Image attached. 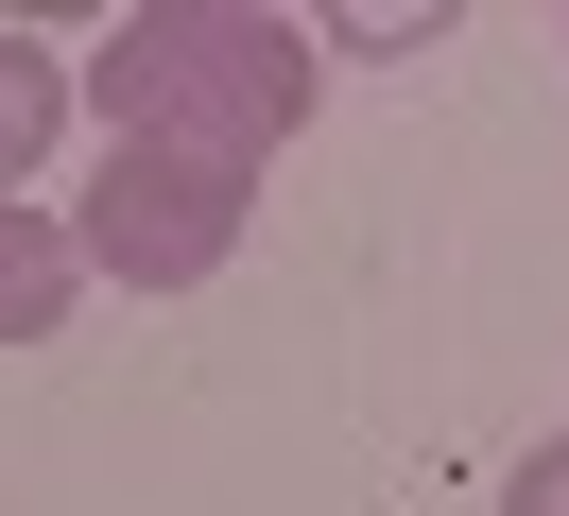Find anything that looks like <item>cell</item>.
I'll use <instances>...</instances> for the list:
<instances>
[{"mask_svg": "<svg viewBox=\"0 0 569 516\" xmlns=\"http://www.w3.org/2000/svg\"><path fill=\"white\" fill-rule=\"evenodd\" d=\"M70 103H104V138H156V155L277 172L328 103V52L277 0H139V18H104L70 52Z\"/></svg>", "mask_w": 569, "mask_h": 516, "instance_id": "cell-1", "label": "cell"}, {"mask_svg": "<svg viewBox=\"0 0 569 516\" xmlns=\"http://www.w3.org/2000/svg\"><path fill=\"white\" fill-rule=\"evenodd\" d=\"M242 224H259V172L104 138V172H87V206H70V259L121 275V293H208V275L242 259Z\"/></svg>", "mask_w": 569, "mask_h": 516, "instance_id": "cell-2", "label": "cell"}, {"mask_svg": "<svg viewBox=\"0 0 569 516\" xmlns=\"http://www.w3.org/2000/svg\"><path fill=\"white\" fill-rule=\"evenodd\" d=\"M52 138H70V52L0 18V206H18V190L52 172Z\"/></svg>", "mask_w": 569, "mask_h": 516, "instance_id": "cell-3", "label": "cell"}, {"mask_svg": "<svg viewBox=\"0 0 569 516\" xmlns=\"http://www.w3.org/2000/svg\"><path fill=\"white\" fill-rule=\"evenodd\" d=\"M70 293H87L70 224H52V206H0V344H52V327H70Z\"/></svg>", "mask_w": 569, "mask_h": 516, "instance_id": "cell-4", "label": "cell"}, {"mask_svg": "<svg viewBox=\"0 0 569 516\" xmlns=\"http://www.w3.org/2000/svg\"><path fill=\"white\" fill-rule=\"evenodd\" d=\"M449 18H397V0H346V18H311V52H380V69H415Z\"/></svg>", "mask_w": 569, "mask_h": 516, "instance_id": "cell-5", "label": "cell"}, {"mask_svg": "<svg viewBox=\"0 0 569 516\" xmlns=\"http://www.w3.org/2000/svg\"><path fill=\"white\" fill-rule=\"evenodd\" d=\"M500 516H569V431H552V447H518V465H500Z\"/></svg>", "mask_w": 569, "mask_h": 516, "instance_id": "cell-6", "label": "cell"}, {"mask_svg": "<svg viewBox=\"0 0 569 516\" xmlns=\"http://www.w3.org/2000/svg\"><path fill=\"white\" fill-rule=\"evenodd\" d=\"M552 52H569V18H552Z\"/></svg>", "mask_w": 569, "mask_h": 516, "instance_id": "cell-7", "label": "cell"}]
</instances>
